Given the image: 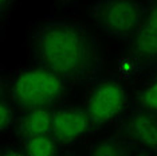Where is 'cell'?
<instances>
[{"label":"cell","instance_id":"obj_8","mask_svg":"<svg viewBox=\"0 0 157 156\" xmlns=\"http://www.w3.org/2000/svg\"><path fill=\"white\" fill-rule=\"evenodd\" d=\"M22 131L31 136H42L52 132V115L46 109H33L22 121Z\"/></svg>","mask_w":157,"mask_h":156},{"label":"cell","instance_id":"obj_9","mask_svg":"<svg viewBox=\"0 0 157 156\" xmlns=\"http://www.w3.org/2000/svg\"><path fill=\"white\" fill-rule=\"evenodd\" d=\"M28 156H54L55 143L48 135L31 136L27 141Z\"/></svg>","mask_w":157,"mask_h":156},{"label":"cell","instance_id":"obj_7","mask_svg":"<svg viewBox=\"0 0 157 156\" xmlns=\"http://www.w3.org/2000/svg\"><path fill=\"white\" fill-rule=\"evenodd\" d=\"M126 132L134 141L157 148V123L145 115H134L126 123Z\"/></svg>","mask_w":157,"mask_h":156},{"label":"cell","instance_id":"obj_2","mask_svg":"<svg viewBox=\"0 0 157 156\" xmlns=\"http://www.w3.org/2000/svg\"><path fill=\"white\" fill-rule=\"evenodd\" d=\"M63 89L58 74L47 69L30 70L22 74L13 86V96L20 106L27 109H46L59 97Z\"/></svg>","mask_w":157,"mask_h":156},{"label":"cell","instance_id":"obj_11","mask_svg":"<svg viewBox=\"0 0 157 156\" xmlns=\"http://www.w3.org/2000/svg\"><path fill=\"white\" fill-rule=\"evenodd\" d=\"M140 101L144 108L157 112V80L140 96Z\"/></svg>","mask_w":157,"mask_h":156},{"label":"cell","instance_id":"obj_12","mask_svg":"<svg viewBox=\"0 0 157 156\" xmlns=\"http://www.w3.org/2000/svg\"><path fill=\"white\" fill-rule=\"evenodd\" d=\"M11 120H12L11 108L8 106L7 102H2V105H0V128H2V131L6 129L11 124Z\"/></svg>","mask_w":157,"mask_h":156},{"label":"cell","instance_id":"obj_1","mask_svg":"<svg viewBox=\"0 0 157 156\" xmlns=\"http://www.w3.org/2000/svg\"><path fill=\"white\" fill-rule=\"evenodd\" d=\"M42 63L59 77H78L93 63V53L85 34L73 24H52L39 35Z\"/></svg>","mask_w":157,"mask_h":156},{"label":"cell","instance_id":"obj_14","mask_svg":"<svg viewBox=\"0 0 157 156\" xmlns=\"http://www.w3.org/2000/svg\"><path fill=\"white\" fill-rule=\"evenodd\" d=\"M0 2H2V8H3V7H6L7 4H8L10 0H0Z\"/></svg>","mask_w":157,"mask_h":156},{"label":"cell","instance_id":"obj_3","mask_svg":"<svg viewBox=\"0 0 157 156\" xmlns=\"http://www.w3.org/2000/svg\"><path fill=\"white\" fill-rule=\"evenodd\" d=\"M125 104L124 89L116 82L98 85L87 101L86 113L91 123L102 124L118 113Z\"/></svg>","mask_w":157,"mask_h":156},{"label":"cell","instance_id":"obj_13","mask_svg":"<svg viewBox=\"0 0 157 156\" xmlns=\"http://www.w3.org/2000/svg\"><path fill=\"white\" fill-rule=\"evenodd\" d=\"M4 156H23V155L19 154V152H10V154H7Z\"/></svg>","mask_w":157,"mask_h":156},{"label":"cell","instance_id":"obj_6","mask_svg":"<svg viewBox=\"0 0 157 156\" xmlns=\"http://www.w3.org/2000/svg\"><path fill=\"white\" fill-rule=\"evenodd\" d=\"M134 51L142 58H157V4L149 10L134 38Z\"/></svg>","mask_w":157,"mask_h":156},{"label":"cell","instance_id":"obj_15","mask_svg":"<svg viewBox=\"0 0 157 156\" xmlns=\"http://www.w3.org/2000/svg\"><path fill=\"white\" fill-rule=\"evenodd\" d=\"M140 156H146V155H140Z\"/></svg>","mask_w":157,"mask_h":156},{"label":"cell","instance_id":"obj_5","mask_svg":"<svg viewBox=\"0 0 157 156\" xmlns=\"http://www.w3.org/2000/svg\"><path fill=\"white\" fill-rule=\"evenodd\" d=\"M87 113L79 109H62L52 115V136L60 143L77 140L87 131L90 125Z\"/></svg>","mask_w":157,"mask_h":156},{"label":"cell","instance_id":"obj_4","mask_svg":"<svg viewBox=\"0 0 157 156\" xmlns=\"http://www.w3.org/2000/svg\"><path fill=\"white\" fill-rule=\"evenodd\" d=\"M141 12L132 0H109L99 11L102 26L113 34H129L140 24Z\"/></svg>","mask_w":157,"mask_h":156},{"label":"cell","instance_id":"obj_10","mask_svg":"<svg viewBox=\"0 0 157 156\" xmlns=\"http://www.w3.org/2000/svg\"><path fill=\"white\" fill-rule=\"evenodd\" d=\"M91 156H125V151L113 140H103L94 145Z\"/></svg>","mask_w":157,"mask_h":156}]
</instances>
